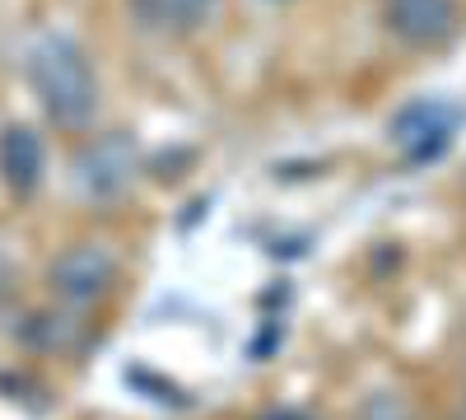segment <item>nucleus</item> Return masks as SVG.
<instances>
[{
	"label": "nucleus",
	"instance_id": "7ed1b4c3",
	"mask_svg": "<svg viewBox=\"0 0 466 420\" xmlns=\"http://www.w3.org/2000/svg\"><path fill=\"white\" fill-rule=\"evenodd\" d=\"M140 169V145L131 131H103L94 140H85L75 149V164H70V178H75V192L85 201H116L131 187Z\"/></svg>",
	"mask_w": 466,
	"mask_h": 420
},
{
	"label": "nucleus",
	"instance_id": "39448f33",
	"mask_svg": "<svg viewBox=\"0 0 466 420\" xmlns=\"http://www.w3.org/2000/svg\"><path fill=\"white\" fill-rule=\"evenodd\" d=\"M382 19L406 47L434 52L457 33V0H387Z\"/></svg>",
	"mask_w": 466,
	"mask_h": 420
},
{
	"label": "nucleus",
	"instance_id": "0eeeda50",
	"mask_svg": "<svg viewBox=\"0 0 466 420\" xmlns=\"http://www.w3.org/2000/svg\"><path fill=\"white\" fill-rule=\"evenodd\" d=\"M136 15L159 33H197L219 15V0H136Z\"/></svg>",
	"mask_w": 466,
	"mask_h": 420
},
{
	"label": "nucleus",
	"instance_id": "423d86ee",
	"mask_svg": "<svg viewBox=\"0 0 466 420\" xmlns=\"http://www.w3.org/2000/svg\"><path fill=\"white\" fill-rule=\"evenodd\" d=\"M43 173H47V149H43V136L24 122H10L0 127V182L5 192L28 201L37 187H43Z\"/></svg>",
	"mask_w": 466,
	"mask_h": 420
},
{
	"label": "nucleus",
	"instance_id": "20e7f679",
	"mask_svg": "<svg viewBox=\"0 0 466 420\" xmlns=\"http://www.w3.org/2000/svg\"><path fill=\"white\" fill-rule=\"evenodd\" d=\"M47 285L61 303L70 309H85V303L103 299L116 285V257L103 243H70L66 252L52 257L47 266Z\"/></svg>",
	"mask_w": 466,
	"mask_h": 420
},
{
	"label": "nucleus",
	"instance_id": "f257e3e1",
	"mask_svg": "<svg viewBox=\"0 0 466 420\" xmlns=\"http://www.w3.org/2000/svg\"><path fill=\"white\" fill-rule=\"evenodd\" d=\"M28 85L47 122L61 131H89L98 118V75L70 33H37L28 47Z\"/></svg>",
	"mask_w": 466,
	"mask_h": 420
},
{
	"label": "nucleus",
	"instance_id": "6e6552de",
	"mask_svg": "<svg viewBox=\"0 0 466 420\" xmlns=\"http://www.w3.org/2000/svg\"><path fill=\"white\" fill-rule=\"evenodd\" d=\"M24 341L33 351H56V355H66V351H75L85 341V323L75 318V313H33L28 323H24Z\"/></svg>",
	"mask_w": 466,
	"mask_h": 420
},
{
	"label": "nucleus",
	"instance_id": "f03ea898",
	"mask_svg": "<svg viewBox=\"0 0 466 420\" xmlns=\"http://www.w3.org/2000/svg\"><path fill=\"white\" fill-rule=\"evenodd\" d=\"M466 127V108L439 94H420L410 103H401L392 118H387V140L401 149L406 164H439L457 131Z\"/></svg>",
	"mask_w": 466,
	"mask_h": 420
},
{
	"label": "nucleus",
	"instance_id": "9d476101",
	"mask_svg": "<svg viewBox=\"0 0 466 420\" xmlns=\"http://www.w3.org/2000/svg\"><path fill=\"white\" fill-rule=\"evenodd\" d=\"M276 5H280V0H276Z\"/></svg>",
	"mask_w": 466,
	"mask_h": 420
},
{
	"label": "nucleus",
	"instance_id": "1a4fd4ad",
	"mask_svg": "<svg viewBox=\"0 0 466 420\" xmlns=\"http://www.w3.org/2000/svg\"><path fill=\"white\" fill-rule=\"evenodd\" d=\"M122 384H127L136 397L154 402V406H168V411H187V406H191V393L177 388L173 378H164L159 369H149V364H131V369L122 374Z\"/></svg>",
	"mask_w": 466,
	"mask_h": 420
}]
</instances>
